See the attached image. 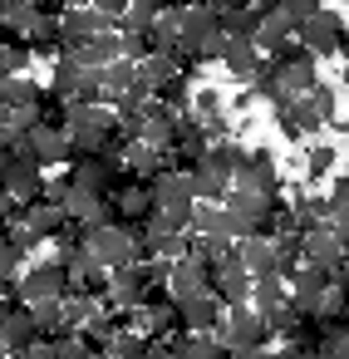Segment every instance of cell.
Masks as SVG:
<instances>
[{
    "instance_id": "24",
    "label": "cell",
    "mask_w": 349,
    "mask_h": 359,
    "mask_svg": "<svg viewBox=\"0 0 349 359\" xmlns=\"http://www.w3.org/2000/svg\"><path fill=\"white\" fill-rule=\"evenodd\" d=\"M79 84H84V65H79L69 50H60V55H55V69H50V94H60V99L69 104Z\"/></svg>"
},
{
    "instance_id": "1",
    "label": "cell",
    "mask_w": 349,
    "mask_h": 359,
    "mask_svg": "<svg viewBox=\"0 0 349 359\" xmlns=\"http://www.w3.org/2000/svg\"><path fill=\"white\" fill-rule=\"evenodd\" d=\"M266 69H271V79H275V89H280V99H305L310 84L320 79V60H315L310 50H300L295 40L275 45V50L266 55Z\"/></svg>"
},
{
    "instance_id": "28",
    "label": "cell",
    "mask_w": 349,
    "mask_h": 359,
    "mask_svg": "<svg viewBox=\"0 0 349 359\" xmlns=\"http://www.w3.org/2000/svg\"><path fill=\"white\" fill-rule=\"evenodd\" d=\"M138 79V65L133 60H109L104 69H99V89H104V104H114L128 84Z\"/></svg>"
},
{
    "instance_id": "12",
    "label": "cell",
    "mask_w": 349,
    "mask_h": 359,
    "mask_svg": "<svg viewBox=\"0 0 349 359\" xmlns=\"http://www.w3.org/2000/svg\"><path fill=\"white\" fill-rule=\"evenodd\" d=\"M221 300L212 295V290H202V295H187V300H177V325L182 330H192V334H217V325H221Z\"/></svg>"
},
{
    "instance_id": "31",
    "label": "cell",
    "mask_w": 349,
    "mask_h": 359,
    "mask_svg": "<svg viewBox=\"0 0 349 359\" xmlns=\"http://www.w3.org/2000/svg\"><path fill=\"white\" fill-rule=\"evenodd\" d=\"M305 104L315 109V118H320V123H334V118H339V89H334V84H324V79H315V84H310Z\"/></svg>"
},
{
    "instance_id": "41",
    "label": "cell",
    "mask_w": 349,
    "mask_h": 359,
    "mask_svg": "<svg viewBox=\"0 0 349 359\" xmlns=\"http://www.w3.org/2000/svg\"><path fill=\"white\" fill-rule=\"evenodd\" d=\"M339 6H344V0H339Z\"/></svg>"
},
{
    "instance_id": "22",
    "label": "cell",
    "mask_w": 349,
    "mask_h": 359,
    "mask_svg": "<svg viewBox=\"0 0 349 359\" xmlns=\"http://www.w3.org/2000/svg\"><path fill=\"white\" fill-rule=\"evenodd\" d=\"M251 40H256V50H261V55H271L275 45L295 40V25H290L275 6H261V25H256V35H251Z\"/></svg>"
},
{
    "instance_id": "8",
    "label": "cell",
    "mask_w": 349,
    "mask_h": 359,
    "mask_svg": "<svg viewBox=\"0 0 349 359\" xmlns=\"http://www.w3.org/2000/svg\"><path fill=\"white\" fill-rule=\"evenodd\" d=\"M104 30H118L109 15H99L94 6H64L60 11V45L64 50H74V45H84V40H94V35H104Z\"/></svg>"
},
{
    "instance_id": "5",
    "label": "cell",
    "mask_w": 349,
    "mask_h": 359,
    "mask_svg": "<svg viewBox=\"0 0 349 359\" xmlns=\"http://www.w3.org/2000/svg\"><path fill=\"white\" fill-rule=\"evenodd\" d=\"M217 339H221L226 349H266V344H275V334L266 330L261 310H251V305H231V310H221Z\"/></svg>"
},
{
    "instance_id": "32",
    "label": "cell",
    "mask_w": 349,
    "mask_h": 359,
    "mask_svg": "<svg viewBox=\"0 0 349 359\" xmlns=\"http://www.w3.org/2000/svg\"><path fill=\"white\" fill-rule=\"evenodd\" d=\"M177 74V65H172V55H148V60H138V84L153 94L158 84H167Z\"/></svg>"
},
{
    "instance_id": "29",
    "label": "cell",
    "mask_w": 349,
    "mask_h": 359,
    "mask_svg": "<svg viewBox=\"0 0 349 359\" xmlns=\"http://www.w3.org/2000/svg\"><path fill=\"white\" fill-rule=\"evenodd\" d=\"M143 354H153V334L148 330H118L114 339H109V359H143Z\"/></svg>"
},
{
    "instance_id": "27",
    "label": "cell",
    "mask_w": 349,
    "mask_h": 359,
    "mask_svg": "<svg viewBox=\"0 0 349 359\" xmlns=\"http://www.w3.org/2000/svg\"><path fill=\"white\" fill-rule=\"evenodd\" d=\"M271 251H275V276H280V280H290V276L305 266L300 231H280V236H271Z\"/></svg>"
},
{
    "instance_id": "33",
    "label": "cell",
    "mask_w": 349,
    "mask_h": 359,
    "mask_svg": "<svg viewBox=\"0 0 349 359\" xmlns=\"http://www.w3.org/2000/svg\"><path fill=\"white\" fill-rule=\"evenodd\" d=\"M334 163H339V148L334 143H310V153H305V172L310 177H329Z\"/></svg>"
},
{
    "instance_id": "35",
    "label": "cell",
    "mask_w": 349,
    "mask_h": 359,
    "mask_svg": "<svg viewBox=\"0 0 349 359\" xmlns=\"http://www.w3.org/2000/svg\"><path fill=\"white\" fill-rule=\"evenodd\" d=\"M187 114H192V118H212V114H221V89H212V84L192 89V104H187Z\"/></svg>"
},
{
    "instance_id": "25",
    "label": "cell",
    "mask_w": 349,
    "mask_h": 359,
    "mask_svg": "<svg viewBox=\"0 0 349 359\" xmlns=\"http://www.w3.org/2000/svg\"><path fill=\"white\" fill-rule=\"evenodd\" d=\"M236 251H241V266H246L251 280H256V276H275V251H271L266 236H241Z\"/></svg>"
},
{
    "instance_id": "20",
    "label": "cell",
    "mask_w": 349,
    "mask_h": 359,
    "mask_svg": "<svg viewBox=\"0 0 349 359\" xmlns=\"http://www.w3.org/2000/svg\"><path fill=\"white\" fill-rule=\"evenodd\" d=\"M69 55H74L84 69H104L109 60H123V40H118V30H104V35H94V40L74 45Z\"/></svg>"
},
{
    "instance_id": "11",
    "label": "cell",
    "mask_w": 349,
    "mask_h": 359,
    "mask_svg": "<svg viewBox=\"0 0 349 359\" xmlns=\"http://www.w3.org/2000/svg\"><path fill=\"white\" fill-rule=\"evenodd\" d=\"M0 187H6V192H11V197L25 207V202L45 197V168H40L35 158H20V153H11L6 172H0Z\"/></svg>"
},
{
    "instance_id": "3",
    "label": "cell",
    "mask_w": 349,
    "mask_h": 359,
    "mask_svg": "<svg viewBox=\"0 0 349 359\" xmlns=\"http://www.w3.org/2000/svg\"><path fill=\"white\" fill-rule=\"evenodd\" d=\"M109 123H114V109H109V104H64L69 153H99Z\"/></svg>"
},
{
    "instance_id": "23",
    "label": "cell",
    "mask_w": 349,
    "mask_h": 359,
    "mask_svg": "<svg viewBox=\"0 0 349 359\" xmlns=\"http://www.w3.org/2000/svg\"><path fill=\"white\" fill-rule=\"evenodd\" d=\"M256 25H261V6H226V11H217V30L221 35H236V40H251L256 35Z\"/></svg>"
},
{
    "instance_id": "7",
    "label": "cell",
    "mask_w": 349,
    "mask_h": 359,
    "mask_svg": "<svg viewBox=\"0 0 349 359\" xmlns=\"http://www.w3.org/2000/svg\"><path fill=\"white\" fill-rule=\"evenodd\" d=\"M64 290H69V276H64V266H60V261H45V266H25V271L15 276V295H20V305L60 300Z\"/></svg>"
},
{
    "instance_id": "13",
    "label": "cell",
    "mask_w": 349,
    "mask_h": 359,
    "mask_svg": "<svg viewBox=\"0 0 349 359\" xmlns=\"http://www.w3.org/2000/svg\"><path fill=\"white\" fill-rule=\"evenodd\" d=\"M221 207H226V217H231V236H236V241H241V236H256L266 197H256V192H241V187H226Z\"/></svg>"
},
{
    "instance_id": "36",
    "label": "cell",
    "mask_w": 349,
    "mask_h": 359,
    "mask_svg": "<svg viewBox=\"0 0 349 359\" xmlns=\"http://www.w3.org/2000/svg\"><path fill=\"white\" fill-rule=\"evenodd\" d=\"M25 65H30V45L20 40V45H0V79L6 74H25Z\"/></svg>"
},
{
    "instance_id": "9",
    "label": "cell",
    "mask_w": 349,
    "mask_h": 359,
    "mask_svg": "<svg viewBox=\"0 0 349 359\" xmlns=\"http://www.w3.org/2000/svg\"><path fill=\"white\" fill-rule=\"evenodd\" d=\"M300 251H305V261H315V266H324L329 276H344L349 271V256H344V241L320 222V226H310V231H300Z\"/></svg>"
},
{
    "instance_id": "38",
    "label": "cell",
    "mask_w": 349,
    "mask_h": 359,
    "mask_svg": "<svg viewBox=\"0 0 349 359\" xmlns=\"http://www.w3.org/2000/svg\"><path fill=\"white\" fill-rule=\"evenodd\" d=\"M89 6H94V11H99V15H109V20H114V25H118V15H123V11H128V0H89Z\"/></svg>"
},
{
    "instance_id": "18",
    "label": "cell",
    "mask_w": 349,
    "mask_h": 359,
    "mask_svg": "<svg viewBox=\"0 0 349 359\" xmlns=\"http://www.w3.org/2000/svg\"><path fill=\"white\" fill-rule=\"evenodd\" d=\"M123 168L138 177V182H153L163 168H167V148H153V143H143V138H133L128 148H123Z\"/></svg>"
},
{
    "instance_id": "17",
    "label": "cell",
    "mask_w": 349,
    "mask_h": 359,
    "mask_svg": "<svg viewBox=\"0 0 349 359\" xmlns=\"http://www.w3.org/2000/svg\"><path fill=\"white\" fill-rule=\"evenodd\" d=\"M40 94H45V84L30 79V74H6L0 79V104H6V114H35Z\"/></svg>"
},
{
    "instance_id": "39",
    "label": "cell",
    "mask_w": 349,
    "mask_h": 359,
    "mask_svg": "<svg viewBox=\"0 0 349 359\" xmlns=\"http://www.w3.org/2000/svg\"><path fill=\"white\" fill-rule=\"evenodd\" d=\"M143 359H153V354H143Z\"/></svg>"
},
{
    "instance_id": "21",
    "label": "cell",
    "mask_w": 349,
    "mask_h": 359,
    "mask_svg": "<svg viewBox=\"0 0 349 359\" xmlns=\"http://www.w3.org/2000/svg\"><path fill=\"white\" fill-rule=\"evenodd\" d=\"M212 295L231 310V305H246L251 300V276L246 266H226V271H212Z\"/></svg>"
},
{
    "instance_id": "30",
    "label": "cell",
    "mask_w": 349,
    "mask_h": 359,
    "mask_svg": "<svg viewBox=\"0 0 349 359\" xmlns=\"http://www.w3.org/2000/svg\"><path fill=\"white\" fill-rule=\"evenodd\" d=\"M285 295H290V290H285V280H280V276H256V280H251V300H246V305H251V310H275V305H285Z\"/></svg>"
},
{
    "instance_id": "2",
    "label": "cell",
    "mask_w": 349,
    "mask_h": 359,
    "mask_svg": "<svg viewBox=\"0 0 349 359\" xmlns=\"http://www.w3.org/2000/svg\"><path fill=\"white\" fill-rule=\"evenodd\" d=\"M344 40H349L344 15H339V11H329V6H320L310 20H300V25H295V45H300V50H310L315 60H320V55H344Z\"/></svg>"
},
{
    "instance_id": "15",
    "label": "cell",
    "mask_w": 349,
    "mask_h": 359,
    "mask_svg": "<svg viewBox=\"0 0 349 359\" xmlns=\"http://www.w3.org/2000/svg\"><path fill=\"white\" fill-rule=\"evenodd\" d=\"M275 123H280V133H285L290 143H305L310 133H320V128H324L305 99H285V104H275Z\"/></svg>"
},
{
    "instance_id": "16",
    "label": "cell",
    "mask_w": 349,
    "mask_h": 359,
    "mask_svg": "<svg viewBox=\"0 0 349 359\" xmlns=\"http://www.w3.org/2000/svg\"><path fill=\"white\" fill-rule=\"evenodd\" d=\"M148 192H153V207H192V202H197V197H192V177L177 172V168H163V172L148 182Z\"/></svg>"
},
{
    "instance_id": "6",
    "label": "cell",
    "mask_w": 349,
    "mask_h": 359,
    "mask_svg": "<svg viewBox=\"0 0 349 359\" xmlns=\"http://www.w3.org/2000/svg\"><path fill=\"white\" fill-rule=\"evenodd\" d=\"M231 187H241V192H256V197H271V192H280L285 182H280L275 153H271V148H246L241 168L231 172Z\"/></svg>"
},
{
    "instance_id": "34",
    "label": "cell",
    "mask_w": 349,
    "mask_h": 359,
    "mask_svg": "<svg viewBox=\"0 0 349 359\" xmlns=\"http://www.w3.org/2000/svg\"><path fill=\"white\" fill-rule=\"evenodd\" d=\"M182 359H226V344H221L217 334H192V330H187Z\"/></svg>"
},
{
    "instance_id": "26",
    "label": "cell",
    "mask_w": 349,
    "mask_h": 359,
    "mask_svg": "<svg viewBox=\"0 0 349 359\" xmlns=\"http://www.w3.org/2000/svg\"><path fill=\"white\" fill-rule=\"evenodd\" d=\"M192 231L197 236H231V217L221 202H192ZM236 241V236H231Z\"/></svg>"
},
{
    "instance_id": "40",
    "label": "cell",
    "mask_w": 349,
    "mask_h": 359,
    "mask_svg": "<svg viewBox=\"0 0 349 359\" xmlns=\"http://www.w3.org/2000/svg\"><path fill=\"white\" fill-rule=\"evenodd\" d=\"M99 359H109V354H99Z\"/></svg>"
},
{
    "instance_id": "19",
    "label": "cell",
    "mask_w": 349,
    "mask_h": 359,
    "mask_svg": "<svg viewBox=\"0 0 349 359\" xmlns=\"http://www.w3.org/2000/svg\"><path fill=\"white\" fill-rule=\"evenodd\" d=\"M241 158H246V148L236 143V138H217V143H207V153L197 158V168H207V172H217L226 187H231V172L241 168Z\"/></svg>"
},
{
    "instance_id": "4",
    "label": "cell",
    "mask_w": 349,
    "mask_h": 359,
    "mask_svg": "<svg viewBox=\"0 0 349 359\" xmlns=\"http://www.w3.org/2000/svg\"><path fill=\"white\" fill-rule=\"evenodd\" d=\"M79 241H84V251H89L104 271H118V266L133 261V236H128L118 222H89V226L79 231Z\"/></svg>"
},
{
    "instance_id": "37",
    "label": "cell",
    "mask_w": 349,
    "mask_h": 359,
    "mask_svg": "<svg viewBox=\"0 0 349 359\" xmlns=\"http://www.w3.org/2000/svg\"><path fill=\"white\" fill-rule=\"evenodd\" d=\"M271 6H275V11H280L290 25H300V20H310V15L324 6V0H271Z\"/></svg>"
},
{
    "instance_id": "10",
    "label": "cell",
    "mask_w": 349,
    "mask_h": 359,
    "mask_svg": "<svg viewBox=\"0 0 349 359\" xmlns=\"http://www.w3.org/2000/svg\"><path fill=\"white\" fill-rule=\"evenodd\" d=\"M167 295L172 300H187V295H202V290H212V266L202 261V256H172L167 261Z\"/></svg>"
},
{
    "instance_id": "14",
    "label": "cell",
    "mask_w": 349,
    "mask_h": 359,
    "mask_svg": "<svg viewBox=\"0 0 349 359\" xmlns=\"http://www.w3.org/2000/svg\"><path fill=\"white\" fill-rule=\"evenodd\" d=\"M261 60H266V55L256 50V40H236V35H226L221 60H217V65H221V69H226L236 84H251V74L261 69Z\"/></svg>"
}]
</instances>
